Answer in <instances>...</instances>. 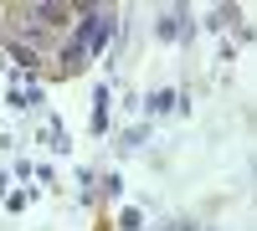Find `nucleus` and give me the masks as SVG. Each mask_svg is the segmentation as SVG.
Listing matches in <instances>:
<instances>
[{"label":"nucleus","instance_id":"nucleus-1","mask_svg":"<svg viewBox=\"0 0 257 231\" xmlns=\"http://www.w3.org/2000/svg\"><path fill=\"white\" fill-rule=\"evenodd\" d=\"M88 62H93V57H88V47H82V36H77V26H72V36L62 41V57H57V72H62V77H77L82 67H88Z\"/></svg>","mask_w":257,"mask_h":231},{"label":"nucleus","instance_id":"nucleus-2","mask_svg":"<svg viewBox=\"0 0 257 231\" xmlns=\"http://www.w3.org/2000/svg\"><path fill=\"white\" fill-rule=\"evenodd\" d=\"M155 31H160L165 41H190V21H185V11L175 6V11H165V16L155 21Z\"/></svg>","mask_w":257,"mask_h":231},{"label":"nucleus","instance_id":"nucleus-3","mask_svg":"<svg viewBox=\"0 0 257 231\" xmlns=\"http://www.w3.org/2000/svg\"><path fill=\"white\" fill-rule=\"evenodd\" d=\"M103 123H108V88L93 93V129H98V134H103Z\"/></svg>","mask_w":257,"mask_h":231},{"label":"nucleus","instance_id":"nucleus-4","mask_svg":"<svg viewBox=\"0 0 257 231\" xmlns=\"http://www.w3.org/2000/svg\"><path fill=\"white\" fill-rule=\"evenodd\" d=\"M149 108H155V113H170V108H180V98L165 88V93H155V98H149Z\"/></svg>","mask_w":257,"mask_h":231},{"label":"nucleus","instance_id":"nucleus-5","mask_svg":"<svg viewBox=\"0 0 257 231\" xmlns=\"http://www.w3.org/2000/svg\"><path fill=\"white\" fill-rule=\"evenodd\" d=\"M118 226H123V231H139V226H144V216L128 205V211H118Z\"/></svg>","mask_w":257,"mask_h":231}]
</instances>
